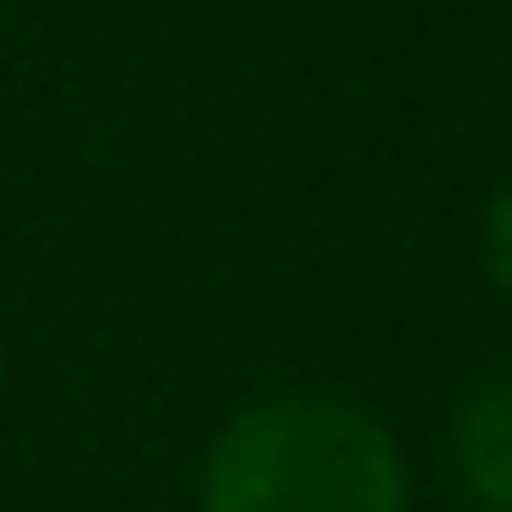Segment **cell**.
<instances>
[{"mask_svg":"<svg viewBox=\"0 0 512 512\" xmlns=\"http://www.w3.org/2000/svg\"><path fill=\"white\" fill-rule=\"evenodd\" d=\"M200 512H408V456L344 392H264L208 440Z\"/></svg>","mask_w":512,"mask_h":512,"instance_id":"cell-1","label":"cell"},{"mask_svg":"<svg viewBox=\"0 0 512 512\" xmlns=\"http://www.w3.org/2000/svg\"><path fill=\"white\" fill-rule=\"evenodd\" d=\"M448 464L472 512H512V368H488L448 424Z\"/></svg>","mask_w":512,"mask_h":512,"instance_id":"cell-2","label":"cell"},{"mask_svg":"<svg viewBox=\"0 0 512 512\" xmlns=\"http://www.w3.org/2000/svg\"><path fill=\"white\" fill-rule=\"evenodd\" d=\"M480 256H488V280L504 288V304H512V184L488 200V216H480Z\"/></svg>","mask_w":512,"mask_h":512,"instance_id":"cell-3","label":"cell"}]
</instances>
